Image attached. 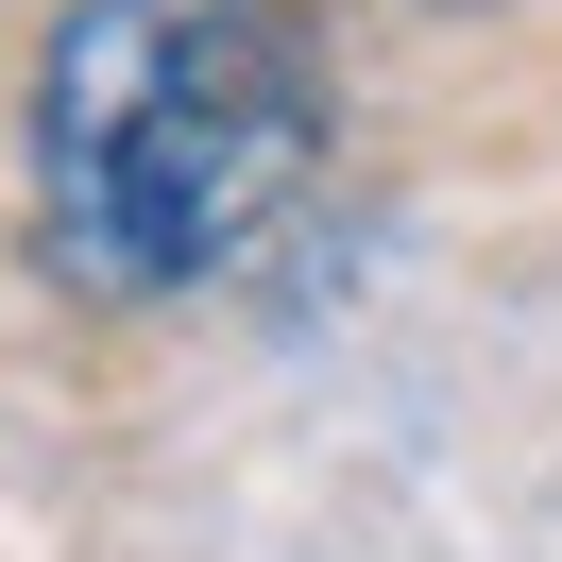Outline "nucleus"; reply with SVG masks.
Here are the masks:
<instances>
[{"label": "nucleus", "mask_w": 562, "mask_h": 562, "mask_svg": "<svg viewBox=\"0 0 562 562\" xmlns=\"http://www.w3.org/2000/svg\"><path fill=\"white\" fill-rule=\"evenodd\" d=\"M324 137L273 0H69L35 52V239L86 290H188L290 205Z\"/></svg>", "instance_id": "f257e3e1"}]
</instances>
